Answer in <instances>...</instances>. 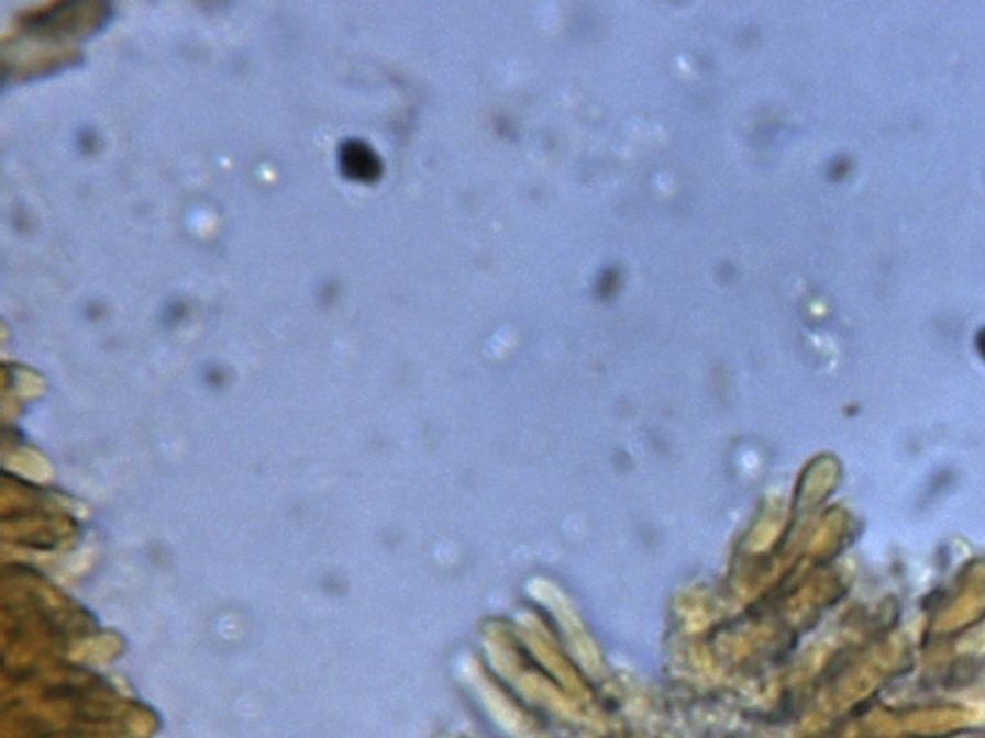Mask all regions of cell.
<instances>
[{"label":"cell","instance_id":"1","mask_svg":"<svg viewBox=\"0 0 985 738\" xmlns=\"http://www.w3.org/2000/svg\"><path fill=\"white\" fill-rule=\"evenodd\" d=\"M340 170L347 180L361 181V183H373L380 178L379 156L370 148L369 144L357 141V138H347L340 144Z\"/></svg>","mask_w":985,"mask_h":738}]
</instances>
